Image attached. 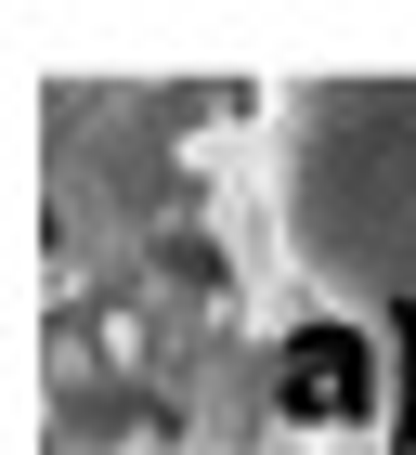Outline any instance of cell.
<instances>
[{
  "label": "cell",
  "instance_id": "1",
  "mask_svg": "<svg viewBox=\"0 0 416 455\" xmlns=\"http://www.w3.org/2000/svg\"><path fill=\"white\" fill-rule=\"evenodd\" d=\"M274 403L300 429H364L378 417V339L364 325H300L286 364H274Z\"/></svg>",
  "mask_w": 416,
  "mask_h": 455
}]
</instances>
